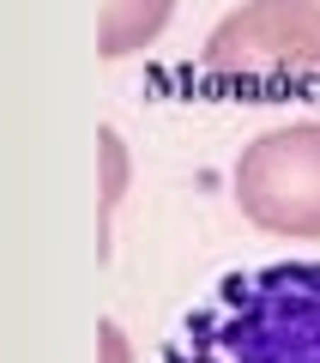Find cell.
I'll list each match as a JSON object with an SVG mask.
<instances>
[{"label": "cell", "mask_w": 320, "mask_h": 363, "mask_svg": "<svg viewBox=\"0 0 320 363\" xmlns=\"http://www.w3.org/2000/svg\"><path fill=\"white\" fill-rule=\"evenodd\" d=\"M97 351H103V363H133V345H127V333H121V321L97 327Z\"/></svg>", "instance_id": "obj_6"}, {"label": "cell", "mask_w": 320, "mask_h": 363, "mask_svg": "<svg viewBox=\"0 0 320 363\" xmlns=\"http://www.w3.org/2000/svg\"><path fill=\"white\" fill-rule=\"evenodd\" d=\"M200 67L212 79L284 85L320 79V0H248L205 37Z\"/></svg>", "instance_id": "obj_3"}, {"label": "cell", "mask_w": 320, "mask_h": 363, "mask_svg": "<svg viewBox=\"0 0 320 363\" xmlns=\"http://www.w3.org/2000/svg\"><path fill=\"white\" fill-rule=\"evenodd\" d=\"M230 194L254 230L320 242V121H284L248 140L230 169Z\"/></svg>", "instance_id": "obj_2"}, {"label": "cell", "mask_w": 320, "mask_h": 363, "mask_svg": "<svg viewBox=\"0 0 320 363\" xmlns=\"http://www.w3.org/2000/svg\"><path fill=\"white\" fill-rule=\"evenodd\" d=\"M157 363H320V260L224 272L181 309Z\"/></svg>", "instance_id": "obj_1"}, {"label": "cell", "mask_w": 320, "mask_h": 363, "mask_svg": "<svg viewBox=\"0 0 320 363\" xmlns=\"http://www.w3.org/2000/svg\"><path fill=\"white\" fill-rule=\"evenodd\" d=\"M97 157H103V206H97V255L109 260V236H115V212L127 200V140L121 128H97Z\"/></svg>", "instance_id": "obj_5"}, {"label": "cell", "mask_w": 320, "mask_h": 363, "mask_svg": "<svg viewBox=\"0 0 320 363\" xmlns=\"http://www.w3.org/2000/svg\"><path fill=\"white\" fill-rule=\"evenodd\" d=\"M176 18V0H103L97 13V55L103 61H127L145 43H157Z\"/></svg>", "instance_id": "obj_4"}]
</instances>
